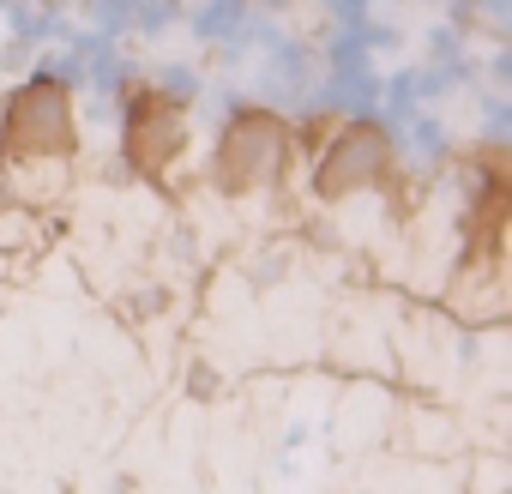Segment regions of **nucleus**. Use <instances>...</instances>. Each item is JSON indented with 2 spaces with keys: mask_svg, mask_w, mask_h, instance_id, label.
<instances>
[{
  "mask_svg": "<svg viewBox=\"0 0 512 494\" xmlns=\"http://www.w3.org/2000/svg\"><path fill=\"white\" fill-rule=\"evenodd\" d=\"M79 151V97L55 73H31L0 103V169H43Z\"/></svg>",
  "mask_w": 512,
  "mask_h": 494,
  "instance_id": "nucleus-2",
  "label": "nucleus"
},
{
  "mask_svg": "<svg viewBox=\"0 0 512 494\" xmlns=\"http://www.w3.org/2000/svg\"><path fill=\"white\" fill-rule=\"evenodd\" d=\"M121 157L139 181H163L187 157V97L133 79L121 91Z\"/></svg>",
  "mask_w": 512,
  "mask_h": 494,
  "instance_id": "nucleus-4",
  "label": "nucleus"
},
{
  "mask_svg": "<svg viewBox=\"0 0 512 494\" xmlns=\"http://www.w3.org/2000/svg\"><path fill=\"white\" fill-rule=\"evenodd\" d=\"M296 157V127L266 103H235L211 145V193L217 199H260L284 181Z\"/></svg>",
  "mask_w": 512,
  "mask_h": 494,
  "instance_id": "nucleus-1",
  "label": "nucleus"
},
{
  "mask_svg": "<svg viewBox=\"0 0 512 494\" xmlns=\"http://www.w3.org/2000/svg\"><path fill=\"white\" fill-rule=\"evenodd\" d=\"M314 175H308V193L320 205H344L356 193H374L392 181V163H398V145L380 121H344L332 127L314 151Z\"/></svg>",
  "mask_w": 512,
  "mask_h": 494,
  "instance_id": "nucleus-3",
  "label": "nucleus"
}]
</instances>
